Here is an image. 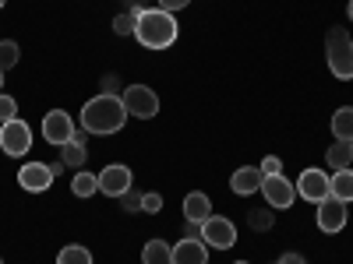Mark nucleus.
<instances>
[{
    "label": "nucleus",
    "mask_w": 353,
    "mask_h": 264,
    "mask_svg": "<svg viewBox=\"0 0 353 264\" xmlns=\"http://www.w3.org/2000/svg\"><path fill=\"white\" fill-rule=\"evenodd\" d=\"M201 240L212 250H230L233 243H237V226H233L230 219H223V215H209L201 222Z\"/></svg>",
    "instance_id": "39448f33"
},
{
    "label": "nucleus",
    "mask_w": 353,
    "mask_h": 264,
    "mask_svg": "<svg viewBox=\"0 0 353 264\" xmlns=\"http://www.w3.org/2000/svg\"><path fill=\"white\" fill-rule=\"evenodd\" d=\"M71 190H74L78 197H92V194L99 190V176H92V173H74Z\"/></svg>",
    "instance_id": "4be33fe9"
},
{
    "label": "nucleus",
    "mask_w": 353,
    "mask_h": 264,
    "mask_svg": "<svg viewBox=\"0 0 353 264\" xmlns=\"http://www.w3.org/2000/svg\"><path fill=\"white\" fill-rule=\"evenodd\" d=\"M325 162H329L336 173H339V169H350V162H353V148H350V141H336V144H329Z\"/></svg>",
    "instance_id": "a211bd4d"
},
{
    "label": "nucleus",
    "mask_w": 353,
    "mask_h": 264,
    "mask_svg": "<svg viewBox=\"0 0 353 264\" xmlns=\"http://www.w3.org/2000/svg\"><path fill=\"white\" fill-rule=\"evenodd\" d=\"M261 194H265V201H269V208H290V204L297 201V187H293L283 173L279 176H265Z\"/></svg>",
    "instance_id": "0eeeda50"
},
{
    "label": "nucleus",
    "mask_w": 353,
    "mask_h": 264,
    "mask_svg": "<svg viewBox=\"0 0 353 264\" xmlns=\"http://www.w3.org/2000/svg\"><path fill=\"white\" fill-rule=\"evenodd\" d=\"M50 169H53V176H61V173H64V169H68V166H64V162H61V159H57V162H50Z\"/></svg>",
    "instance_id": "473e14b6"
},
{
    "label": "nucleus",
    "mask_w": 353,
    "mask_h": 264,
    "mask_svg": "<svg viewBox=\"0 0 353 264\" xmlns=\"http://www.w3.org/2000/svg\"><path fill=\"white\" fill-rule=\"evenodd\" d=\"M141 264H173V247L166 240H149L141 250Z\"/></svg>",
    "instance_id": "dca6fc26"
},
{
    "label": "nucleus",
    "mask_w": 353,
    "mask_h": 264,
    "mask_svg": "<svg viewBox=\"0 0 353 264\" xmlns=\"http://www.w3.org/2000/svg\"><path fill=\"white\" fill-rule=\"evenodd\" d=\"M314 219H318V229L321 232H339L346 226V219H350L346 215V201H339V197L329 194L325 201H318V215Z\"/></svg>",
    "instance_id": "9d476101"
},
{
    "label": "nucleus",
    "mask_w": 353,
    "mask_h": 264,
    "mask_svg": "<svg viewBox=\"0 0 353 264\" xmlns=\"http://www.w3.org/2000/svg\"><path fill=\"white\" fill-rule=\"evenodd\" d=\"M128 124V106L121 96H96L81 106V127L88 134H117Z\"/></svg>",
    "instance_id": "f257e3e1"
},
{
    "label": "nucleus",
    "mask_w": 353,
    "mask_h": 264,
    "mask_svg": "<svg viewBox=\"0 0 353 264\" xmlns=\"http://www.w3.org/2000/svg\"><path fill=\"white\" fill-rule=\"evenodd\" d=\"M8 120H18V102L0 92V124H8Z\"/></svg>",
    "instance_id": "a878e982"
},
{
    "label": "nucleus",
    "mask_w": 353,
    "mask_h": 264,
    "mask_svg": "<svg viewBox=\"0 0 353 264\" xmlns=\"http://www.w3.org/2000/svg\"><path fill=\"white\" fill-rule=\"evenodd\" d=\"M117 88H121V78H117V74H106V78H103V96H121Z\"/></svg>",
    "instance_id": "c756f323"
},
{
    "label": "nucleus",
    "mask_w": 353,
    "mask_h": 264,
    "mask_svg": "<svg viewBox=\"0 0 353 264\" xmlns=\"http://www.w3.org/2000/svg\"><path fill=\"white\" fill-rule=\"evenodd\" d=\"M0 264H4V261H0Z\"/></svg>",
    "instance_id": "58836bf2"
},
{
    "label": "nucleus",
    "mask_w": 353,
    "mask_h": 264,
    "mask_svg": "<svg viewBox=\"0 0 353 264\" xmlns=\"http://www.w3.org/2000/svg\"><path fill=\"white\" fill-rule=\"evenodd\" d=\"M121 99L128 106V116H138V120H152V116L159 113V96L149 85H128Z\"/></svg>",
    "instance_id": "20e7f679"
},
{
    "label": "nucleus",
    "mask_w": 353,
    "mask_h": 264,
    "mask_svg": "<svg viewBox=\"0 0 353 264\" xmlns=\"http://www.w3.org/2000/svg\"><path fill=\"white\" fill-rule=\"evenodd\" d=\"M332 134H336V141L353 138V106H343V109L332 113Z\"/></svg>",
    "instance_id": "6ab92c4d"
},
{
    "label": "nucleus",
    "mask_w": 353,
    "mask_h": 264,
    "mask_svg": "<svg viewBox=\"0 0 353 264\" xmlns=\"http://www.w3.org/2000/svg\"><path fill=\"white\" fill-rule=\"evenodd\" d=\"M350 148H353V138H350Z\"/></svg>",
    "instance_id": "4c0bfd02"
},
{
    "label": "nucleus",
    "mask_w": 353,
    "mask_h": 264,
    "mask_svg": "<svg viewBox=\"0 0 353 264\" xmlns=\"http://www.w3.org/2000/svg\"><path fill=\"white\" fill-rule=\"evenodd\" d=\"M117 201H121V208H124V212H141V194H134V190L121 194Z\"/></svg>",
    "instance_id": "c85d7f7f"
},
{
    "label": "nucleus",
    "mask_w": 353,
    "mask_h": 264,
    "mask_svg": "<svg viewBox=\"0 0 353 264\" xmlns=\"http://www.w3.org/2000/svg\"><path fill=\"white\" fill-rule=\"evenodd\" d=\"M61 162H64V166H71V169H78V166L85 162V144H78V141L61 144Z\"/></svg>",
    "instance_id": "5701e85b"
},
{
    "label": "nucleus",
    "mask_w": 353,
    "mask_h": 264,
    "mask_svg": "<svg viewBox=\"0 0 353 264\" xmlns=\"http://www.w3.org/2000/svg\"><path fill=\"white\" fill-rule=\"evenodd\" d=\"M71 134H74V120L64 113V109H50L46 116H43V138L50 141V144H68L71 141Z\"/></svg>",
    "instance_id": "6e6552de"
},
{
    "label": "nucleus",
    "mask_w": 353,
    "mask_h": 264,
    "mask_svg": "<svg viewBox=\"0 0 353 264\" xmlns=\"http://www.w3.org/2000/svg\"><path fill=\"white\" fill-rule=\"evenodd\" d=\"M141 212H149V215L163 212V194H156V190H149V194H141Z\"/></svg>",
    "instance_id": "bb28decb"
},
{
    "label": "nucleus",
    "mask_w": 353,
    "mask_h": 264,
    "mask_svg": "<svg viewBox=\"0 0 353 264\" xmlns=\"http://www.w3.org/2000/svg\"><path fill=\"white\" fill-rule=\"evenodd\" d=\"M258 169H261V176H279L283 173V159L279 155H265Z\"/></svg>",
    "instance_id": "cd10ccee"
},
{
    "label": "nucleus",
    "mask_w": 353,
    "mask_h": 264,
    "mask_svg": "<svg viewBox=\"0 0 353 264\" xmlns=\"http://www.w3.org/2000/svg\"><path fill=\"white\" fill-rule=\"evenodd\" d=\"M272 212L269 208H251V215H248V226L254 229V232H265V229H272Z\"/></svg>",
    "instance_id": "393cba45"
},
{
    "label": "nucleus",
    "mask_w": 353,
    "mask_h": 264,
    "mask_svg": "<svg viewBox=\"0 0 353 264\" xmlns=\"http://www.w3.org/2000/svg\"><path fill=\"white\" fill-rule=\"evenodd\" d=\"M212 215V201H209V194H201V190H191L188 197H184V219L188 222H205Z\"/></svg>",
    "instance_id": "2eb2a0df"
},
{
    "label": "nucleus",
    "mask_w": 353,
    "mask_h": 264,
    "mask_svg": "<svg viewBox=\"0 0 353 264\" xmlns=\"http://www.w3.org/2000/svg\"><path fill=\"white\" fill-rule=\"evenodd\" d=\"M276 264H307V261H304L301 254H283V257H279Z\"/></svg>",
    "instance_id": "2f4dec72"
},
{
    "label": "nucleus",
    "mask_w": 353,
    "mask_h": 264,
    "mask_svg": "<svg viewBox=\"0 0 353 264\" xmlns=\"http://www.w3.org/2000/svg\"><path fill=\"white\" fill-rule=\"evenodd\" d=\"M0 148H4L8 155H14V159L28 155V148H32V127H28L25 120L0 124Z\"/></svg>",
    "instance_id": "423d86ee"
},
{
    "label": "nucleus",
    "mask_w": 353,
    "mask_h": 264,
    "mask_svg": "<svg viewBox=\"0 0 353 264\" xmlns=\"http://www.w3.org/2000/svg\"><path fill=\"white\" fill-rule=\"evenodd\" d=\"M329 190H332V197H339V201H353V169H339V173H332L329 176Z\"/></svg>",
    "instance_id": "f3484780"
},
{
    "label": "nucleus",
    "mask_w": 353,
    "mask_h": 264,
    "mask_svg": "<svg viewBox=\"0 0 353 264\" xmlns=\"http://www.w3.org/2000/svg\"><path fill=\"white\" fill-rule=\"evenodd\" d=\"M18 56H21V53H18V43H14V39H0V71L8 74V71L18 64Z\"/></svg>",
    "instance_id": "b1692460"
},
{
    "label": "nucleus",
    "mask_w": 353,
    "mask_h": 264,
    "mask_svg": "<svg viewBox=\"0 0 353 264\" xmlns=\"http://www.w3.org/2000/svg\"><path fill=\"white\" fill-rule=\"evenodd\" d=\"M329 71L339 81L353 78V39L346 36V28H329Z\"/></svg>",
    "instance_id": "7ed1b4c3"
},
{
    "label": "nucleus",
    "mask_w": 353,
    "mask_h": 264,
    "mask_svg": "<svg viewBox=\"0 0 353 264\" xmlns=\"http://www.w3.org/2000/svg\"><path fill=\"white\" fill-rule=\"evenodd\" d=\"M181 36V28H176V18L170 11H141L138 18V28H134V39L145 46V50H170Z\"/></svg>",
    "instance_id": "f03ea898"
},
{
    "label": "nucleus",
    "mask_w": 353,
    "mask_h": 264,
    "mask_svg": "<svg viewBox=\"0 0 353 264\" xmlns=\"http://www.w3.org/2000/svg\"><path fill=\"white\" fill-rule=\"evenodd\" d=\"M205 261H209L205 240H181L173 247V264H205Z\"/></svg>",
    "instance_id": "4468645a"
},
{
    "label": "nucleus",
    "mask_w": 353,
    "mask_h": 264,
    "mask_svg": "<svg viewBox=\"0 0 353 264\" xmlns=\"http://www.w3.org/2000/svg\"><path fill=\"white\" fill-rule=\"evenodd\" d=\"M261 180H265V176H261L258 166H244V169H237V173L230 176V190L248 197V194H258L261 190Z\"/></svg>",
    "instance_id": "ddd939ff"
},
{
    "label": "nucleus",
    "mask_w": 353,
    "mask_h": 264,
    "mask_svg": "<svg viewBox=\"0 0 353 264\" xmlns=\"http://www.w3.org/2000/svg\"><path fill=\"white\" fill-rule=\"evenodd\" d=\"M141 11H145V8H138V4H134L131 11L117 14V18H113V32H117V36H134V28H138V18H141Z\"/></svg>",
    "instance_id": "aec40b11"
},
{
    "label": "nucleus",
    "mask_w": 353,
    "mask_h": 264,
    "mask_svg": "<svg viewBox=\"0 0 353 264\" xmlns=\"http://www.w3.org/2000/svg\"><path fill=\"white\" fill-rule=\"evenodd\" d=\"M53 180H57V176H53L50 162H25V166L18 169V184H21V190L43 194V190H50Z\"/></svg>",
    "instance_id": "1a4fd4ad"
},
{
    "label": "nucleus",
    "mask_w": 353,
    "mask_h": 264,
    "mask_svg": "<svg viewBox=\"0 0 353 264\" xmlns=\"http://www.w3.org/2000/svg\"><path fill=\"white\" fill-rule=\"evenodd\" d=\"M131 169L128 166H106L103 173H99V194H106V197H121V194H128L131 190Z\"/></svg>",
    "instance_id": "9b49d317"
},
{
    "label": "nucleus",
    "mask_w": 353,
    "mask_h": 264,
    "mask_svg": "<svg viewBox=\"0 0 353 264\" xmlns=\"http://www.w3.org/2000/svg\"><path fill=\"white\" fill-rule=\"evenodd\" d=\"M233 264H248V261H233Z\"/></svg>",
    "instance_id": "c9c22d12"
},
{
    "label": "nucleus",
    "mask_w": 353,
    "mask_h": 264,
    "mask_svg": "<svg viewBox=\"0 0 353 264\" xmlns=\"http://www.w3.org/2000/svg\"><path fill=\"white\" fill-rule=\"evenodd\" d=\"M4 4H8V0H0V8H4Z\"/></svg>",
    "instance_id": "e433bc0d"
},
{
    "label": "nucleus",
    "mask_w": 353,
    "mask_h": 264,
    "mask_svg": "<svg viewBox=\"0 0 353 264\" xmlns=\"http://www.w3.org/2000/svg\"><path fill=\"white\" fill-rule=\"evenodd\" d=\"M57 264H92V254H88V247H81V243H71V247H64L61 254H57Z\"/></svg>",
    "instance_id": "412c9836"
},
{
    "label": "nucleus",
    "mask_w": 353,
    "mask_h": 264,
    "mask_svg": "<svg viewBox=\"0 0 353 264\" xmlns=\"http://www.w3.org/2000/svg\"><path fill=\"white\" fill-rule=\"evenodd\" d=\"M191 0H159V11H170V14H176L181 8H188Z\"/></svg>",
    "instance_id": "7c9ffc66"
},
{
    "label": "nucleus",
    "mask_w": 353,
    "mask_h": 264,
    "mask_svg": "<svg viewBox=\"0 0 353 264\" xmlns=\"http://www.w3.org/2000/svg\"><path fill=\"white\" fill-rule=\"evenodd\" d=\"M297 194L307 197V201H325L332 190H329V173H321V169H304L301 173V180H297Z\"/></svg>",
    "instance_id": "f8f14e48"
},
{
    "label": "nucleus",
    "mask_w": 353,
    "mask_h": 264,
    "mask_svg": "<svg viewBox=\"0 0 353 264\" xmlns=\"http://www.w3.org/2000/svg\"><path fill=\"white\" fill-rule=\"evenodd\" d=\"M346 14H350V21H353V0H350V8H346Z\"/></svg>",
    "instance_id": "72a5a7b5"
},
{
    "label": "nucleus",
    "mask_w": 353,
    "mask_h": 264,
    "mask_svg": "<svg viewBox=\"0 0 353 264\" xmlns=\"http://www.w3.org/2000/svg\"><path fill=\"white\" fill-rule=\"evenodd\" d=\"M0 88H4V71H0Z\"/></svg>",
    "instance_id": "f704fd0d"
}]
</instances>
